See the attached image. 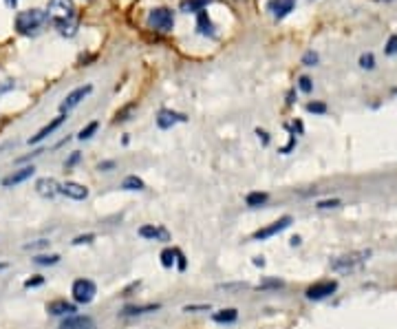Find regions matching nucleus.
<instances>
[{"instance_id":"obj_39","label":"nucleus","mask_w":397,"mask_h":329,"mask_svg":"<svg viewBox=\"0 0 397 329\" xmlns=\"http://www.w3.org/2000/svg\"><path fill=\"white\" fill-rule=\"evenodd\" d=\"M108 168H115V161H104V163H99V170H108Z\"/></svg>"},{"instance_id":"obj_28","label":"nucleus","mask_w":397,"mask_h":329,"mask_svg":"<svg viewBox=\"0 0 397 329\" xmlns=\"http://www.w3.org/2000/svg\"><path fill=\"white\" fill-rule=\"evenodd\" d=\"M49 243H51V241H47V239H40V241H36V243H27V245H24V250H40V248H49Z\"/></svg>"},{"instance_id":"obj_18","label":"nucleus","mask_w":397,"mask_h":329,"mask_svg":"<svg viewBox=\"0 0 397 329\" xmlns=\"http://www.w3.org/2000/svg\"><path fill=\"white\" fill-rule=\"evenodd\" d=\"M62 122H64V115H58V117L51 122V124H47L45 129H40V131L31 137V140H29V144H38V142H42V140H47V137H49L55 129H58Z\"/></svg>"},{"instance_id":"obj_41","label":"nucleus","mask_w":397,"mask_h":329,"mask_svg":"<svg viewBox=\"0 0 397 329\" xmlns=\"http://www.w3.org/2000/svg\"><path fill=\"white\" fill-rule=\"evenodd\" d=\"M254 265H261V268H263V265H265V258H263V256H257V258H254Z\"/></svg>"},{"instance_id":"obj_10","label":"nucleus","mask_w":397,"mask_h":329,"mask_svg":"<svg viewBox=\"0 0 397 329\" xmlns=\"http://www.w3.org/2000/svg\"><path fill=\"white\" fill-rule=\"evenodd\" d=\"M60 195H64L68 199H75V201H84L89 197V188L78 184V182H64V184H60Z\"/></svg>"},{"instance_id":"obj_17","label":"nucleus","mask_w":397,"mask_h":329,"mask_svg":"<svg viewBox=\"0 0 397 329\" xmlns=\"http://www.w3.org/2000/svg\"><path fill=\"white\" fill-rule=\"evenodd\" d=\"M196 29H198V34H201V36H210V38L215 36V24H212L205 9H201L196 13Z\"/></svg>"},{"instance_id":"obj_7","label":"nucleus","mask_w":397,"mask_h":329,"mask_svg":"<svg viewBox=\"0 0 397 329\" xmlns=\"http://www.w3.org/2000/svg\"><path fill=\"white\" fill-rule=\"evenodd\" d=\"M93 91V87L91 85H87V87H80V89H75V91H71L68 95H66V98H64V102L60 104V111H62V115L64 113H68V111H73V108L84 100V98H87V95Z\"/></svg>"},{"instance_id":"obj_16","label":"nucleus","mask_w":397,"mask_h":329,"mask_svg":"<svg viewBox=\"0 0 397 329\" xmlns=\"http://www.w3.org/2000/svg\"><path fill=\"white\" fill-rule=\"evenodd\" d=\"M60 329H93V319L91 316H78V314H71L68 319L60 325Z\"/></svg>"},{"instance_id":"obj_43","label":"nucleus","mask_w":397,"mask_h":329,"mask_svg":"<svg viewBox=\"0 0 397 329\" xmlns=\"http://www.w3.org/2000/svg\"><path fill=\"white\" fill-rule=\"evenodd\" d=\"M5 3H7L9 7H16V3H18V0H5Z\"/></svg>"},{"instance_id":"obj_14","label":"nucleus","mask_w":397,"mask_h":329,"mask_svg":"<svg viewBox=\"0 0 397 329\" xmlns=\"http://www.w3.org/2000/svg\"><path fill=\"white\" fill-rule=\"evenodd\" d=\"M34 173H36L34 166H24V168H20V170H16V173H11L9 177H5V180H3V186H5V188H9V186H18V184L27 182V180H31Z\"/></svg>"},{"instance_id":"obj_29","label":"nucleus","mask_w":397,"mask_h":329,"mask_svg":"<svg viewBox=\"0 0 397 329\" xmlns=\"http://www.w3.org/2000/svg\"><path fill=\"white\" fill-rule=\"evenodd\" d=\"M303 62H305L307 66H314V64L318 62V53H314V51H307V53H305V58H303Z\"/></svg>"},{"instance_id":"obj_5","label":"nucleus","mask_w":397,"mask_h":329,"mask_svg":"<svg viewBox=\"0 0 397 329\" xmlns=\"http://www.w3.org/2000/svg\"><path fill=\"white\" fill-rule=\"evenodd\" d=\"M71 294H73L75 303L89 305L91 300L95 298V294H97V285L93 281H89V279H78L73 283V287H71Z\"/></svg>"},{"instance_id":"obj_30","label":"nucleus","mask_w":397,"mask_h":329,"mask_svg":"<svg viewBox=\"0 0 397 329\" xmlns=\"http://www.w3.org/2000/svg\"><path fill=\"white\" fill-rule=\"evenodd\" d=\"M298 87H301V91L309 93V91H311V87H314V85H311V80H309L307 75H303L301 80H298Z\"/></svg>"},{"instance_id":"obj_2","label":"nucleus","mask_w":397,"mask_h":329,"mask_svg":"<svg viewBox=\"0 0 397 329\" xmlns=\"http://www.w3.org/2000/svg\"><path fill=\"white\" fill-rule=\"evenodd\" d=\"M49 22L47 18V11L45 9H27V11H20L16 16V29L22 34V36H36L42 31V27Z\"/></svg>"},{"instance_id":"obj_25","label":"nucleus","mask_w":397,"mask_h":329,"mask_svg":"<svg viewBox=\"0 0 397 329\" xmlns=\"http://www.w3.org/2000/svg\"><path fill=\"white\" fill-rule=\"evenodd\" d=\"M245 201H247V205H252V208H257V205H263L267 201V193H250Z\"/></svg>"},{"instance_id":"obj_38","label":"nucleus","mask_w":397,"mask_h":329,"mask_svg":"<svg viewBox=\"0 0 397 329\" xmlns=\"http://www.w3.org/2000/svg\"><path fill=\"white\" fill-rule=\"evenodd\" d=\"M78 159H80V153H73V155H71V159L66 161V168H71V166H73V163H78Z\"/></svg>"},{"instance_id":"obj_31","label":"nucleus","mask_w":397,"mask_h":329,"mask_svg":"<svg viewBox=\"0 0 397 329\" xmlns=\"http://www.w3.org/2000/svg\"><path fill=\"white\" fill-rule=\"evenodd\" d=\"M95 241V235H80L73 239V245H82V243H93Z\"/></svg>"},{"instance_id":"obj_9","label":"nucleus","mask_w":397,"mask_h":329,"mask_svg":"<svg viewBox=\"0 0 397 329\" xmlns=\"http://www.w3.org/2000/svg\"><path fill=\"white\" fill-rule=\"evenodd\" d=\"M294 7H296V0H269L267 3V11L272 13L276 20H282L285 16H289Z\"/></svg>"},{"instance_id":"obj_33","label":"nucleus","mask_w":397,"mask_h":329,"mask_svg":"<svg viewBox=\"0 0 397 329\" xmlns=\"http://www.w3.org/2000/svg\"><path fill=\"white\" fill-rule=\"evenodd\" d=\"M42 283H45V279H42V277L27 279V281H24V287H38V285H42Z\"/></svg>"},{"instance_id":"obj_13","label":"nucleus","mask_w":397,"mask_h":329,"mask_svg":"<svg viewBox=\"0 0 397 329\" xmlns=\"http://www.w3.org/2000/svg\"><path fill=\"white\" fill-rule=\"evenodd\" d=\"M139 235L150 241H161V243L170 241V232L161 226H144V228H139Z\"/></svg>"},{"instance_id":"obj_4","label":"nucleus","mask_w":397,"mask_h":329,"mask_svg":"<svg viewBox=\"0 0 397 329\" xmlns=\"http://www.w3.org/2000/svg\"><path fill=\"white\" fill-rule=\"evenodd\" d=\"M368 256H371V252H368V250L342 254V256H338L335 261L331 263V270H335V272H351V270H358L360 265L366 263V258H368Z\"/></svg>"},{"instance_id":"obj_1","label":"nucleus","mask_w":397,"mask_h":329,"mask_svg":"<svg viewBox=\"0 0 397 329\" xmlns=\"http://www.w3.org/2000/svg\"><path fill=\"white\" fill-rule=\"evenodd\" d=\"M47 18L62 36H75L78 31V9L73 0H49Z\"/></svg>"},{"instance_id":"obj_3","label":"nucleus","mask_w":397,"mask_h":329,"mask_svg":"<svg viewBox=\"0 0 397 329\" xmlns=\"http://www.w3.org/2000/svg\"><path fill=\"white\" fill-rule=\"evenodd\" d=\"M148 27L150 29H157L161 34H168V31H173V27H175V13L173 9H168V7H154L148 11Z\"/></svg>"},{"instance_id":"obj_24","label":"nucleus","mask_w":397,"mask_h":329,"mask_svg":"<svg viewBox=\"0 0 397 329\" xmlns=\"http://www.w3.org/2000/svg\"><path fill=\"white\" fill-rule=\"evenodd\" d=\"M175 261H177V250H164L161 252V265L164 268H173L175 265Z\"/></svg>"},{"instance_id":"obj_12","label":"nucleus","mask_w":397,"mask_h":329,"mask_svg":"<svg viewBox=\"0 0 397 329\" xmlns=\"http://www.w3.org/2000/svg\"><path fill=\"white\" fill-rule=\"evenodd\" d=\"M181 122H186V115L177 113V111H168V108H161L159 115H157L159 129H173L175 124H181Z\"/></svg>"},{"instance_id":"obj_37","label":"nucleus","mask_w":397,"mask_h":329,"mask_svg":"<svg viewBox=\"0 0 397 329\" xmlns=\"http://www.w3.org/2000/svg\"><path fill=\"white\" fill-rule=\"evenodd\" d=\"M177 263H179V270L183 272V270H186V258H183V254L177 250Z\"/></svg>"},{"instance_id":"obj_15","label":"nucleus","mask_w":397,"mask_h":329,"mask_svg":"<svg viewBox=\"0 0 397 329\" xmlns=\"http://www.w3.org/2000/svg\"><path fill=\"white\" fill-rule=\"evenodd\" d=\"M47 312L53 314V316H71V314L75 312V305L68 303V300H64V298H58V300H51V303L47 305Z\"/></svg>"},{"instance_id":"obj_36","label":"nucleus","mask_w":397,"mask_h":329,"mask_svg":"<svg viewBox=\"0 0 397 329\" xmlns=\"http://www.w3.org/2000/svg\"><path fill=\"white\" fill-rule=\"evenodd\" d=\"M307 108L311 113H324V104H309Z\"/></svg>"},{"instance_id":"obj_6","label":"nucleus","mask_w":397,"mask_h":329,"mask_svg":"<svg viewBox=\"0 0 397 329\" xmlns=\"http://www.w3.org/2000/svg\"><path fill=\"white\" fill-rule=\"evenodd\" d=\"M289 226H291V217L285 214V217H280L278 221H274L272 226H265V228H261V230L254 232V239H257V241L272 239L274 235H278V232H282V230H287Z\"/></svg>"},{"instance_id":"obj_20","label":"nucleus","mask_w":397,"mask_h":329,"mask_svg":"<svg viewBox=\"0 0 397 329\" xmlns=\"http://www.w3.org/2000/svg\"><path fill=\"white\" fill-rule=\"evenodd\" d=\"M238 319V312L234 307H228V309H221L215 314V321L217 323H234Z\"/></svg>"},{"instance_id":"obj_32","label":"nucleus","mask_w":397,"mask_h":329,"mask_svg":"<svg viewBox=\"0 0 397 329\" xmlns=\"http://www.w3.org/2000/svg\"><path fill=\"white\" fill-rule=\"evenodd\" d=\"M340 199H331V201H318V208H338Z\"/></svg>"},{"instance_id":"obj_8","label":"nucleus","mask_w":397,"mask_h":329,"mask_svg":"<svg viewBox=\"0 0 397 329\" xmlns=\"http://www.w3.org/2000/svg\"><path fill=\"white\" fill-rule=\"evenodd\" d=\"M335 290H338V283H335V281H320V283H316V285L309 287V290H307V298H311V300H322V298L331 296Z\"/></svg>"},{"instance_id":"obj_34","label":"nucleus","mask_w":397,"mask_h":329,"mask_svg":"<svg viewBox=\"0 0 397 329\" xmlns=\"http://www.w3.org/2000/svg\"><path fill=\"white\" fill-rule=\"evenodd\" d=\"M387 53H391V56H393V53H397V36H393V38L389 40V47H387Z\"/></svg>"},{"instance_id":"obj_26","label":"nucleus","mask_w":397,"mask_h":329,"mask_svg":"<svg viewBox=\"0 0 397 329\" xmlns=\"http://www.w3.org/2000/svg\"><path fill=\"white\" fill-rule=\"evenodd\" d=\"M97 129H99L97 122H91V124H89L87 129H82V131H80V135H78V137H80V140H91L93 133H95Z\"/></svg>"},{"instance_id":"obj_19","label":"nucleus","mask_w":397,"mask_h":329,"mask_svg":"<svg viewBox=\"0 0 397 329\" xmlns=\"http://www.w3.org/2000/svg\"><path fill=\"white\" fill-rule=\"evenodd\" d=\"M208 5V0H183L181 3V11H186V13H198L201 9H205Z\"/></svg>"},{"instance_id":"obj_40","label":"nucleus","mask_w":397,"mask_h":329,"mask_svg":"<svg viewBox=\"0 0 397 329\" xmlns=\"http://www.w3.org/2000/svg\"><path fill=\"white\" fill-rule=\"evenodd\" d=\"M257 133H259V137L263 140V144H267V142H269V137H267V133H265V131H261V129H259Z\"/></svg>"},{"instance_id":"obj_21","label":"nucleus","mask_w":397,"mask_h":329,"mask_svg":"<svg viewBox=\"0 0 397 329\" xmlns=\"http://www.w3.org/2000/svg\"><path fill=\"white\" fill-rule=\"evenodd\" d=\"M122 188H124V190H144V188H146V184L141 182L137 175H131V177H126V180H124Z\"/></svg>"},{"instance_id":"obj_11","label":"nucleus","mask_w":397,"mask_h":329,"mask_svg":"<svg viewBox=\"0 0 397 329\" xmlns=\"http://www.w3.org/2000/svg\"><path fill=\"white\" fill-rule=\"evenodd\" d=\"M36 193L45 199H53L55 195H60V184L51 180V177H42V180H38V184H36Z\"/></svg>"},{"instance_id":"obj_35","label":"nucleus","mask_w":397,"mask_h":329,"mask_svg":"<svg viewBox=\"0 0 397 329\" xmlns=\"http://www.w3.org/2000/svg\"><path fill=\"white\" fill-rule=\"evenodd\" d=\"M13 87H16V85H13V82H11V80L3 82V85H0V95H3V93H7V91H11Z\"/></svg>"},{"instance_id":"obj_42","label":"nucleus","mask_w":397,"mask_h":329,"mask_svg":"<svg viewBox=\"0 0 397 329\" xmlns=\"http://www.w3.org/2000/svg\"><path fill=\"white\" fill-rule=\"evenodd\" d=\"M291 245H301V237H294V239H291Z\"/></svg>"},{"instance_id":"obj_27","label":"nucleus","mask_w":397,"mask_h":329,"mask_svg":"<svg viewBox=\"0 0 397 329\" xmlns=\"http://www.w3.org/2000/svg\"><path fill=\"white\" fill-rule=\"evenodd\" d=\"M360 66H362V68H373V66H375L373 53H364V56L360 58Z\"/></svg>"},{"instance_id":"obj_23","label":"nucleus","mask_w":397,"mask_h":329,"mask_svg":"<svg viewBox=\"0 0 397 329\" xmlns=\"http://www.w3.org/2000/svg\"><path fill=\"white\" fill-rule=\"evenodd\" d=\"M159 305H144V307H126L122 314L124 316H137V314H146V312H157Z\"/></svg>"},{"instance_id":"obj_22","label":"nucleus","mask_w":397,"mask_h":329,"mask_svg":"<svg viewBox=\"0 0 397 329\" xmlns=\"http://www.w3.org/2000/svg\"><path fill=\"white\" fill-rule=\"evenodd\" d=\"M34 263L36 265H55V263H60V254H38L34 258Z\"/></svg>"}]
</instances>
